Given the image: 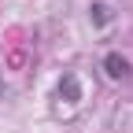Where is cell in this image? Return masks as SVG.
<instances>
[{
  "mask_svg": "<svg viewBox=\"0 0 133 133\" xmlns=\"http://www.w3.org/2000/svg\"><path fill=\"white\" fill-rule=\"evenodd\" d=\"M59 96H66L70 104H78V100H81V89H78V78H74V74H63V81H59Z\"/></svg>",
  "mask_w": 133,
  "mask_h": 133,
  "instance_id": "2",
  "label": "cell"
},
{
  "mask_svg": "<svg viewBox=\"0 0 133 133\" xmlns=\"http://www.w3.org/2000/svg\"><path fill=\"white\" fill-rule=\"evenodd\" d=\"M0 92H4V74H0Z\"/></svg>",
  "mask_w": 133,
  "mask_h": 133,
  "instance_id": "4",
  "label": "cell"
},
{
  "mask_svg": "<svg viewBox=\"0 0 133 133\" xmlns=\"http://www.w3.org/2000/svg\"><path fill=\"white\" fill-rule=\"evenodd\" d=\"M107 19H111V8H107V4H92V22H96V26H104Z\"/></svg>",
  "mask_w": 133,
  "mask_h": 133,
  "instance_id": "3",
  "label": "cell"
},
{
  "mask_svg": "<svg viewBox=\"0 0 133 133\" xmlns=\"http://www.w3.org/2000/svg\"><path fill=\"white\" fill-rule=\"evenodd\" d=\"M104 70H107V78L118 81V78H126V74H129V63H126L118 52H107V56H104Z\"/></svg>",
  "mask_w": 133,
  "mask_h": 133,
  "instance_id": "1",
  "label": "cell"
}]
</instances>
